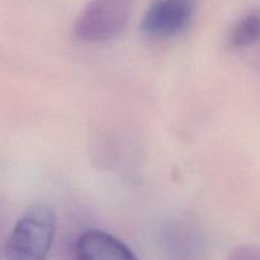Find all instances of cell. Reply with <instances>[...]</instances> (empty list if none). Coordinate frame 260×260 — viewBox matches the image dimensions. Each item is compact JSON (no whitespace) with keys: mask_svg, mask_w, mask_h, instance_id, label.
Here are the masks:
<instances>
[{"mask_svg":"<svg viewBox=\"0 0 260 260\" xmlns=\"http://www.w3.org/2000/svg\"><path fill=\"white\" fill-rule=\"evenodd\" d=\"M260 41V15L248 14L238 22L231 30L230 42L234 48H248Z\"/></svg>","mask_w":260,"mask_h":260,"instance_id":"5b68a950","label":"cell"},{"mask_svg":"<svg viewBox=\"0 0 260 260\" xmlns=\"http://www.w3.org/2000/svg\"><path fill=\"white\" fill-rule=\"evenodd\" d=\"M56 231V213L50 206L36 205L15 223L5 245L7 260H46Z\"/></svg>","mask_w":260,"mask_h":260,"instance_id":"6da1fadb","label":"cell"},{"mask_svg":"<svg viewBox=\"0 0 260 260\" xmlns=\"http://www.w3.org/2000/svg\"><path fill=\"white\" fill-rule=\"evenodd\" d=\"M194 12V0H155L145 12L140 29L149 38L168 40L189 27Z\"/></svg>","mask_w":260,"mask_h":260,"instance_id":"3957f363","label":"cell"},{"mask_svg":"<svg viewBox=\"0 0 260 260\" xmlns=\"http://www.w3.org/2000/svg\"><path fill=\"white\" fill-rule=\"evenodd\" d=\"M78 260H139L131 249L102 230H88L76 244Z\"/></svg>","mask_w":260,"mask_h":260,"instance_id":"277c9868","label":"cell"},{"mask_svg":"<svg viewBox=\"0 0 260 260\" xmlns=\"http://www.w3.org/2000/svg\"><path fill=\"white\" fill-rule=\"evenodd\" d=\"M135 0H90L74 24V38L84 43L114 40L127 27Z\"/></svg>","mask_w":260,"mask_h":260,"instance_id":"7a4b0ae2","label":"cell"},{"mask_svg":"<svg viewBox=\"0 0 260 260\" xmlns=\"http://www.w3.org/2000/svg\"><path fill=\"white\" fill-rule=\"evenodd\" d=\"M229 260H260V248L251 245L236 246L231 251Z\"/></svg>","mask_w":260,"mask_h":260,"instance_id":"8992f818","label":"cell"}]
</instances>
